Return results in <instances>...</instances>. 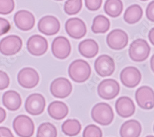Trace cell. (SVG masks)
Wrapping results in <instances>:
<instances>
[{
    "mask_svg": "<svg viewBox=\"0 0 154 137\" xmlns=\"http://www.w3.org/2000/svg\"><path fill=\"white\" fill-rule=\"evenodd\" d=\"M49 115L56 120L65 118L69 113L67 105L60 101H54L51 103L48 108Z\"/></svg>",
    "mask_w": 154,
    "mask_h": 137,
    "instance_id": "obj_22",
    "label": "cell"
},
{
    "mask_svg": "<svg viewBox=\"0 0 154 137\" xmlns=\"http://www.w3.org/2000/svg\"><path fill=\"white\" fill-rule=\"evenodd\" d=\"M146 17L149 20L154 22V1L150 2L147 7Z\"/></svg>",
    "mask_w": 154,
    "mask_h": 137,
    "instance_id": "obj_35",
    "label": "cell"
},
{
    "mask_svg": "<svg viewBox=\"0 0 154 137\" xmlns=\"http://www.w3.org/2000/svg\"><path fill=\"white\" fill-rule=\"evenodd\" d=\"M16 26L22 31L32 30L35 24V19L30 12L21 10L17 12L14 17Z\"/></svg>",
    "mask_w": 154,
    "mask_h": 137,
    "instance_id": "obj_18",
    "label": "cell"
},
{
    "mask_svg": "<svg viewBox=\"0 0 154 137\" xmlns=\"http://www.w3.org/2000/svg\"><path fill=\"white\" fill-rule=\"evenodd\" d=\"M38 28L43 34L53 36L59 31L60 24L56 17L46 16L42 17L38 22Z\"/></svg>",
    "mask_w": 154,
    "mask_h": 137,
    "instance_id": "obj_14",
    "label": "cell"
},
{
    "mask_svg": "<svg viewBox=\"0 0 154 137\" xmlns=\"http://www.w3.org/2000/svg\"><path fill=\"white\" fill-rule=\"evenodd\" d=\"M107 43L109 47L113 50H122L128 43V34L122 30H113L107 36Z\"/></svg>",
    "mask_w": 154,
    "mask_h": 137,
    "instance_id": "obj_17",
    "label": "cell"
},
{
    "mask_svg": "<svg viewBox=\"0 0 154 137\" xmlns=\"http://www.w3.org/2000/svg\"><path fill=\"white\" fill-rule=\"evenodd\" d=\"M110 27L109 20L103 15H99L93 20L91 30L96 34L105 33L109 30Z\"/></svg>",
    "mask_w": 154,
    "mask_h": 137,
    "instance_id": "obj_26",
    "label": "cell"
},
{
    "mask_svg": "<svg viewBox=\"0 0 154 137\" xmlns=\"http://www.w3.org/2000/svg\"><path fill=\"white\" fill-rule=\"evenodd\" d=\"M143 15V10L139 5L133 4L128 7L124 14L125 21L129 24H134L139 22Z\"/></svg>",
    "mask_w": 154,
    "mask_h": 137,
    "instance_id": "obj_24",
    "label": "cell"
},
{
    "mask_svg": "<svg viewBox=\"0 0 154 137\" xmlns=\"http://www.w3.org/2000/svg\"><path fill=\"white\" fill-rule=\"evenodd\" d=\"M14 0H0V14L8 15L14 10Z\"/></svg>",
    "mask_w": 154,
    "mask_h": 137,
    "instance_id": "obj_31",
    "label": "cell"
},
{
    "mask_svg": "<svg viewBox=\"0 0 154 137\" xmlns=\"http://www.w3.org/2000/svg\"><path fill=\"white\" fill-rule=\"evenodd\" d=\"M27 47L30 54L35 56H41L46 52L48 49V43L43 36L35 34L29 39Z\"/></svg>",
    "mask_w": 154,
    "mask_h": 137,
    "instance_id": "obj_15",
    "label": "cell"
},
{
    "mask_svg": "<svg viewBox=\"0 0 154 137\" xmlns=\"http://www.w3.org/2000/svg\"><path fill=\"white\" fill-rule=\"evenodd\" d=\"M142 127L136 120L131 119L124 122L120 128L121 137H139Z\"/></svg>",
    "mask_w": 154,
    "mask_h": 137,
    "instance_id": "obj_20",
    "label": "cell"
},
{
    "mask_svg": "<svg viewBox=\"0 0 154 137\" xmlns=\"http://www.w3.org/2000/svg\"><path fill=\"white\" fill-rule=\"evenodd\" d=\"M82 0H67L64 4V11L69 16L76 15L82 8Z\"/></svg>",
    "mask_w": 154,
    "mask_h": 137,
    "instance_id": "obj_29",
    "label": "cell"
},
{
    "mask_svg": "<svg viewBox=\"0 0 154 137\" xmlns=\"http://www.w3.org/2000/svg\"><path fill=\"white\" fill-rule=\"evenodd\" d=\"M142 75L140 71L134 67L125 68L120 73L122 83L128 88H134L140 82Z\"/></svg>",
    "mask_w": 154,
    "mask_h": 137,
    "instance_id": "obj_13",
    "label": "cell"
},
{
    "mask_svg": "<svg viewBox=\"0 0 154 137\" xmlns=\"http://www.w3.org/2000/svg\"><path fill=\"white\" fill-rule=\"evenodd\" d=\"M140 1H147V0H140Z\"/></svg>",
    "mask_w": 154,
    "mask_h": 137,
    "instance_id": "obj_42",
    "label": "cell"
},
{
    "mask_svg": "<svg viewBox=\"0 0 154 137\" xmlns=\"http://www.w3.org/2000/svg\"><path fill=\"white\" fill-rule=\"evenodd\" d=\"M154 28H152L149 33V39L152 43V44L153 46L154 45Z\"/></svg>",
    "mask_w": 154,
    "mask_h": 137,
    "instance_id": "obj_38",
    "label": "cell"
},
{
    "mask_svg": "<svg viewBox=\"0 0 154 137\" xmlns=\"http://www.w3.org/2000/svg\"><path fill=\"white\" fill-rule=\"evenodd\" d=\"M46 106L44 97L40 94H33L29 95L25 103V108L30 115L36 116L43 113Z\"/></svg>",
    "mask_w": 154,
    "mask_h": 137,
    "instance_id": "obj_8",
    "label": "cell"
},
{
    "mask_svg": "<svg viewBox=\"0 0 154 137\" xmlns=\"http://www.w3.org/2000/svg\"><path fill=\"white\" fill-rule=\"evenodd\" d=\"M3 104L9 110L14 111L18 110L22 105L20 94L15 91H8L3 95Z\"/></svg>",
    "mask_w": 154,
    "mask_h": 137,
    "instance_id": "obj_21",
    "label": "cell"
},
{
    "mask_svg": "<svg viewBox=\"0 0 154 137\" xmlns=\"http://www.w3.org/2000/svg\"><path fill=\"white\" fill-rule=\"evenodd\" d=\"M146 137H154L153 135H149V136H147Z\"/></svg>",
    "mask_w": 154,
    "mask_h": 137,
    "instance_id": "obj_40",
    "label": "cell"
},
{
    "mask_svg": "<svg viewBox=\"0 0 154 137\" xmlns=\"http://www.w3.org/2000/svg\"><path fill=\"white\" fill-rule=\"evenodd\" d=\"M94 68L100 76H109L112 75L115 70V61L109 55H100L95 61Z\"/></svg>",
    "mask_w": 154,
    "mask_h": 137,
    "instance_id": "obj_10",
    "label": "cell"
},
{
    "mask_svg": "<svg viewBox=\"0 0 154 137\" xmlns=\"http://www.w3.org/2000/svg\"><path fill=\"white\" fill-rule=\"evenodd\" d=\"M115 109L117 114L123 118L131 117L135 112V105L132 100L128 97H121L116 102Z\"/></svg>",
    "mask_w": 154,
    "mask_h": 137,
    "instance_id": "obj_19",
    "label": "cell"
},
{
    "mask_svg": "<svg viewBox=\"0 0 154 137\" xmlns=\"http://www.w3.org/2000/svg\"><path fill=\"white\" fill-rule=\"evenodd\" d=\"M0 137H14L11 130L5 127H0Z\"/></svg>",
    "mask_w": 154,
    "mask_h": 137,
    "instance_id": "obj_36",
    "label": "cell"
},
{
    "mask_svg": "<svg viewBox=\"0 0 154 137\" xmlns=\"http://www.w3.org/2000/svg\"><path fill=\"white\" fill-rule=\"evenodd\" d=\"M91 117L94 121L100 125L108 126L113 120V111L109 104L106 103H99L93 108Z\"/></svg>",
    "mask_w": 154,
    "mask_h": 137,
    "instance_id": "obj_2",
    "label": "cell"
},
{
    "mask_svg": "<svg viewBox=\"0 0 154 137\" xmlns=\"http://www.w3.org/2000/svg\"><path fill=\"white\" fill-rule=\"evenodd\" d=\"M150 64H151V68H152V71H153V56H152V57L151 58Z\"/></svg>",
    "mask_w": 154,
    "mask_h": 137,
    "instance_id": "obj_39",
    "label": "cell"
},
{
    "mask_svg": "<svg viewBox=\"0 0 154 137\" xmlns=\"http://www.w3.org/2000/svg\"><path fill=\"white\" fill-rule=\"evenodd\" d=\"M50 91L56 98H65L72 93V85L68 79L58 78L51 83Z\"/></svg>",
    "mask_w": 154,
    "mask_h": 137,
    "instance_id": "obj_9",
    "label": "cell"
},
{
    "mask_svg": "<svg viewBox=\"0 0 154 137\" xmlns=\"http://www.w3.org/2000/svg\"><path fill=\"white\" fill-rule=\"evenodd\" d=\"M6 118V113L4 108L0 107V124L2 123Z\"/></svg>",
    "mask_w": 154,
    "mask_h": 137,
    "instance_id": "obj_37",
    "label": "cell"
},
{
    "mask_svg": "<svg viewBox=\"0 0 154 137\" xmlns=\"http://www.w3.org/2000/svg\"><path fill=\"white\" fill-rule=\"evenodd\" d=\"M83 137H102V132L99 127L90 124L84 129Z\"/></svg>",
    "mask_w": 154,
    "mask_h": 137,
    "instance_id": "obj_30",
    "label": "cell"
},
{
    "mask_svg": "<svg viewBox=\"0 0 154 137\" xmlns=\"http://www.w3.org/2000/svg\"><path fill=\"white\" fill-rule=\"evenodd\" d=\"M17 81L20 86L25 89H32L40 81L38 72L32 68H24L18 73Z\"/></svg>",
    "mask_w": 154,
    "mask_h": 137,
    "instance_id": "obj_6",
    "label": "cell"
},
{
    "mask_svg": "<svg viewBox=\"0 0 154 137\" xmlns=\"http://www.w3.org/2000/svg\"><path fill=\"white\" fill-rule=\"evenodd\" d=\"M79 51L83 57L91 58L96 57L99 52V46L96 41L87 39L82 41L79 45Z\"/></svg>",
    "mask_w": 154,
    "mask_h": 137,
    "instance_id": "obj_23",
    "label": "cell"
},
{
    "mask_svg": "<svg viewBox=\"0 0 154 137\" xmlns=\"http://www.w3.org/2000/svg\"><path fill=\"white\" fill-rule=\"evenodd\" d=\"M82 126L77 119H67L62 125V130L64 134L69 136H76L80 132Z\"/></svg>",
    "mask_w": 154,
    "mask_h": 137,
    "instance_id": "obj_27",
    "label": "cell"
},
{
    "mask_svg": "<svg viewBox=\"0 0 154 137\" xmlns=\"http://www.w3.org/2000/svg\"><path fill=\"white\" fill-rule=\"evenodd\" d=\"M150 47L147 42L143 39L134 41L129 48V55L131 60L137 62L146 60L149 56Z\"/></svg>",
    "mask_w": 154,
    "mask_h": 137,
    "instance_id": "obj_4",
    "label": "cell"
},
{
    "mask_svg": "<svg viewBox=\"0 0 154 137\" xmlns=\"http://www.w3.org/2000/svg\"><path fill=\"white\" fill-rule=\"evenodd\" d=\"M66 30L71 38L80 40L85 36L87 32L85 22L80 19L74 17L69 19L65 25Z\"/></svg>",
    "mask_w": 154,
    "mask_h": 137,
    "instance_id": "obj_12",
    "label": "cell"
},
{
    "mask_svg": "<svg viewBox=\"0 0 154 137\" xmlns=\"http://www.w3.org/2000/svg\"><path fill=\"white\" fill-rule=\"evenodd\" d=\"M22 40L19 36L10 35L0 41V52L6 56L14 55L22 49Z\"/></svg>",
    "mask_w": 154,
    "mask_h": 137,
    "instance_id": "obj_5",
    "label": "cell"
},
{
    "mask_svg": "<svg viewBox=\"0 0 154 137\" xmlns=\"http://www.w3.org/2000/svg\"><path fill=\"white\" fill-rule=\"evenodd\" d=\"M104 9L106 14L111 17L115 18L121 15L123 9V5L121 0H107Z\"/></svg>",
    "mask_w": 154,
    "mask_h": 137,
    "instance_id": "obj_25",
    "label": "cell"
},
{
    "mask_svg": "<svg viewBox=\"0 0 154 137\" xmlns=\"http://www.w3.org/2000/svg\"><path fill=\"white\" fill-rule=\"evenodd\" d=\"M13 129L20 137H32L35 132V125L32 119L26 115H19L12 124Z\"/></svg>",
    "mask_w": 154,
    "mask_h": 137,
    "instance_id": "obj_3",
    "label": "cell"
},
{
    "mask_svg": "<svg viewBox=\"0 0 154 137\" xmlns=\"http://www.w3.org/2000/svg\"><path fill=\"white\" fill-rule=\"evenodd\" d=\"M11 29V25L6 19L0 17V36L7 33Z\"/></svg>",
    "mask_w": 154,
    "mask_h": 137,
    "instance_id": "obj_34",
    "label": "cell"
},
{
    "mask_svg": "<svg viewBox=\"0 0 154 137\" xmlns=\"http://www.w3.org/2000/svg\"><path fill=\"white\" fill-rule=\"evenodd\" d=\"M53 55L58 59L63 60L67 58L71 52L70 41L64 36L56 38L51 46Z\"/></svg>",
    "mask_w": 154,
    "mask_h": 137,
    "instance_id": "obj_16",
    "label": "cell"
},
{
    "mask_svg": "<svg viewBox=\"0 0 154 137\" xmlns=\"http://www.w3.org/2000/svg\"><path fill=\"white\" fill-rule=\"evenodd\" d=\"M9 83L10 80L8 74L0 70V91L7 89L9 85Z\"/></svg>",
    "mask_w": 154,
    "mask_h": 137,
    "instance_id": "obj_33",
    "label": "cell"
},
{
    "mask_svg": "<svg viewBox=\"0 0 154 137\" xmlns=\"http://www.w3.org/2000/svg\"><path fill=\"white\" fill-rule=\"evenodd\" d=\"M120 85L117 81L107 79L100 82L97 87V93L100 97L111 100L116 97L120 92Z\"/></svg>",
    "mask_w": 154,
    "mask_h": 137,
    "instance_id": "obj_7",
    "label": "cell"
},
{
    "mask_svg": "<svg viewBox=\"0 0 154 137\" xmlns=\"http://www.w3.org/2000/svg\"><path fill=\"white\" fill-rule=\"evenodd\" d=\"M136 100L141 108L151 109L154 106V93L150 87L142 86L136 92Z\"/></svg>",
    "mask_w": 154,
    "mask_h": 137,
    "instance_id": "obj_11",
    "label": "cell"
},
{
    "mask_svg": "<svg viewBox=\"0 0 154 137\" xmlns=\"http://www.w3.org/2000/svg\"><path fill=\"white\" fill-rule=\"evenodd\" d=\"M55 1H63V0H55Z\"/></svg>",
    "mask_w": 154,
    "mask_h": 137,
    "instance_id": "obj_41",
    "label": "cell"
},
{
    "mask_svg": "<svg viewBox=\"0 0 154 137\" xmlns=\"http://www.w3.org/2000/svg\"><path fill=\"white\" fill-rule=\"evenodd\" d=\"M91 69L90 65L85 60L78 59L73 61L69 68L70 78L75 82L82 83L90 77Z\"/></svg>",
    "mask_w": 154,
    "mask_h": 137,
    "instance_id": "obj_1",
    "label": "cell"
},
{
    "mask_svg": "<svg viewBox=\"0 0 154 137\" xmlns=\"http://www.w3.org/2000/svg\"><path fill=\"white\" fill-rule=\"evenodd\" d=\"M86 8L91 11H96L99 9L102 4V0H85Z\"/></svg>",
    "mask_w": 154,
    "mask_h": 137,
    "instance_id": "obj_32",
    "label": "cell"
},
{
    "mask_svg": "<svg viewBox=\"0 0 154 137\" xmlns=\"http://www.w3.org/2000/svg\"><path fill=\"white\" fill-rule=\"evenodd\" d=\"M57 129L53 124L45 122L38 127L36 137H57Z\"/></svg>",
    "mask_w": 154,
    "mask_h": 137,
    "instance_id": "obj_28",
    "label": "cell"
}]
</instances>
